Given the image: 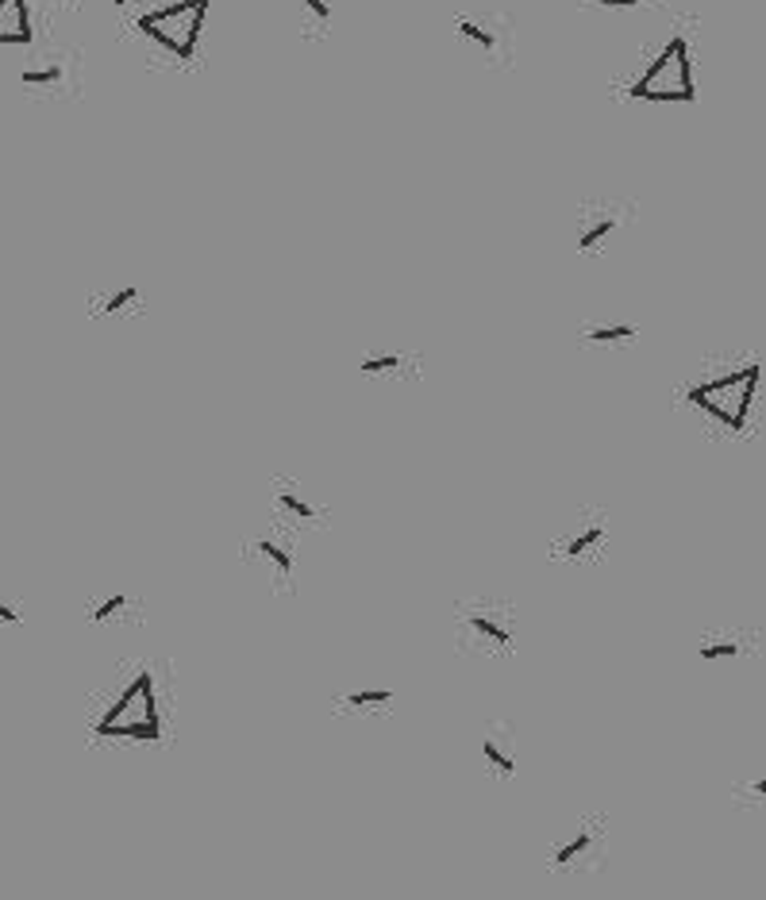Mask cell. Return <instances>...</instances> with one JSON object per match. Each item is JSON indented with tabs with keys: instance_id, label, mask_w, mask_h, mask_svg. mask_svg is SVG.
<instances>
[{
	"instance_id": "obj_14",
	"label": "cell",
	"mask_w": 766,
	"mask_h": 900,
	"mask_svg": "<svg viewBox=\"0 0 766 900\" xmlns=\"http://www.w3.org/2000/svg\"><path fill=\"white\" fill-rule=\"evenodd\" d=\"M639 339V324H629V320H617V324H609V320H589V324L578 327V343L582 347H632V343Z\"/></svg>"
},
{
	"instance_id": "obj_5",
	"label": "cell",
	"mask_w": 766,
	"mask_h": 900,
	"mask_svg": "<svg viewBox=\"0 0 766 900\" xmlns=\"http://www.w3.org/2000/svg\"><path fill=\"white\" fill-rule=\"evenodd\" d=\"M208 4L213 0H173L166 9H155L147 16H139V32L147 35L158 50H166L170 58H193L196 43H201V27L204 16H208Z\"/></svg>"
},
{
	"instance_id": "obj_23",
	"label": "cell",
	"mask_w": 766,
	"mask_h": 900,
	"mask_svg": "<svg viewBox=\"0 0 766 900\" xmlns=\"http://www.w3.org/2000/svg\"><path fill=\"white\" fill-rule=\"evenodd\" d=\"M20 624H24V612H20L12 600L0 597V627H20Z\"/></svg>"
},
{
	"instance_id": "obj_8",
	"label": "cell",
	"mask_w": 766,
	"mask_h": 900,
	"mask_svg": "<svg viewBox=\"0 0 766 900\" xmlns=\"http://www.w3.org/2000/svg\"><path fill=\"white\" fill-rule=\"evenodd\" d=\"M243 562L247 566H262L270 581V592H297V547L289 539L274 536V531H262V536H251L243 543Z\"/></svg>"
},
{
	"instance_id": "obj_10",
	"label": "cell",
	"mask_w": 766,
	"mask_h": 900,
	"mask_svg": "<svg viewBox=\"0 0 766 900\" xmlns=\"http://www.w3.org/2000/svg\"><path fill=\"white\" fill-rule=\"evenodd\" d=\"M270 504H274V516L289 519L297 528H309V531L327 528V508L304 489V481L289 478V473L270 478Z\"/></svg>"
},
{
	"instance_id": "obj_19",
	"label": "cell",
	"mask_w": 766,
	"mask_h": 900,
	"mask_svg": "<svg viewBox=\"0 0 766 900\" xmlns=\"http://www.w3.org/2000/svg\"><path fill=\"white\" fill-rule=\"evenodd\" d=\"M755 643H747V635L740 632H725V635H705L702 647H697V658L702 662H735L743 658Z\"/></svg>"
},
{
	"instance_id": "obj_25",
	"label": "cell",
	"mask_w": 766,
	"mask_h": 900,
	"mask_svg": "<svg viewBox=\"0 0 766 900\" xmlns=\"http://www.w3.org/2000/svg\"><path fill=\"white\" fill-rule=\"evenodd\" d=\"M116 4H135V0H116Z\"/></svg>"
},
{
	"instance_id": "obj_20",
	"label": "cell",
	"mask_w": 766,
	"mask_h": 900,
	"mask_svg": "<svg viewBox=\"0 0 766 900\" xmlns=\"http://www.w3.org/2000/svg\"><path fill=\"white\" fill-rule=\"evenodd\" d=\"M131 612H139V600L131 592H108L85 609V620L89 624H123V620H131Z\"/></svg>"
},
{
	"instance_id": "obj_9",
	"label": "cell",
	"mask_w": 766,
	"mask_h": 900,
	"mask_svg": "<svg viewBox=\"0 0 766 900\" xmlns=\"http://www.w3.org/2000/svg\"><path fill=\"white\" fill-rule=\"evenodd\" d=\"M632 219V204L624 201H589L578 208V228H574V247L582 254H597L612 243L624 224Z\"/></svg>"
},
{
	"instance_id": "obj_15",
	"label": "cell",
	"mask_w": 766,
	"mask_h": 900,
	"mask_svg": "<svg viewBox=\"0 0 766 900\" xmlns=\"http://www.w3.org/2000/svg\"><path fill=\"white\" fill-rule=\"evenodd\" d=\"M397 705V693L393 689H355V693H339L332 697V712L339 716H385Z\"/></svg>"
},
{
	"instance_id": "obj_2",
	"label": "cell",
	"mask_w": 766,
	"mask_h": 900,
	"mask_svg": "<svg viewBox=\"0 0 766 900\" xmlns=\"http://www.w3.org/2000/svg\"><path fill=\"white\" fill-rule=\"evenodd\" d=\"M758 382H763V362L747 358V362L732 365L725 373L697 377L682 397L709 428H720L725 435H743L755 423Z\"/></svg>"
},
{
	"instance_id": "obj_13",
	"label": "cell",
	"mask_w": 766,
	"mask_h": 900,
	"mask_svg": "<svg viewBox=\"0 0 766 900\" xmlns=\"http://www.w3.org/2000/svg\"><path fill=\"white\" fill-rule=\"evenodd\" d=\"M455 32L463 35L470 47H478L486 55V62H508L513 58V35L508 27H498L486 16H458Z\"/></svg>"
},
{
	"instance_id": "obj_7",
	"label": "cell",
	"mask_w": 766,
	"mask_h": 900,
	"mask_svg": "<svg viewBox=\"0 0 766 900\" xmlns=\"http://www.w3.org/2000/svg\"><path fill=\"white\" fill-rule=\"evenodd\" d=\"M632 97L636 100H655V105H674V100H693L697 89H693V58H690V43L682 35L662 47V55L639 73V82L632 85Z\"/></svg>"
},
{
	"instance_id": "obj_24",
	"label": "cell",
	"mask_w": 766,
	"mask_h": 900,
	"mask_svg": "<svg viewBox=\"0 0 766 900\" xmlns=\"http://www.w3.org/2000/svg\"><path fill=\"white\" fill-rule=\"evenodd\" d=\"M601 9H639V4H647V0H597Z\"/></svg>"
},
{
	"instance_id": "obj_6",
	"label": "cell",
	"mask_w": 766,
	"mask_h": 900,
	"mask_svg": "<svg viewBox=\"0 0 766 900\" xmlns=\"http://www.w3.org/2000/svg\"><path fill=\"white\" fill-rule=\"evenodd\" d=\"M609 862V819L605 816H582L571 824L559 843L547 851V869L559 877H582L597 874Z\"/></svg>"
},
{
	"instance_id": "obj_22",
	"label": "cell",
	"mask_w": 766,
	"mask_h": 900,
	"mask_svg": "<svg viewBox=\"0 0 766 900\" xmlns=\"http://www.w3.org/2000/svg\"><path fill=\"white\" fill-rule=\"evenodd\" d=\"M301 4V16L309 27H316V32H327V24H332V0H297Z\"/></svg>"
},
{
	"instance_id": "obj_17",
	"label": "cell",
	"mask_w": 766,
	"mask_h": 900,
	"mask_svg": "<svg viewBox=\"0 0 766 900\" xmlns=\"http://www.w3.org/2000/svg\"><path fill=\"white\" fill-rule=\"evenodd\" d=\"M32 43V12L27 0H0V47Z\"/></svg>"
},
{
	"instance_id": "obj_18",
	"label": "cell",
	"mask_w": 766,
	"mask_h": 900,
	"mask_svg": "<svg viewBox=\"0 0 766 900\" xmlns=\"http://www.w3.org/2000/svg\"><path fill=\"white\" fill-rule=\"evenodd\" d=\"M70 82H74V70H70L62 58H50V62L20 73V85H24L27 93H43V89L58 93V89H65Z\"/></svg>"
},
{
	"instance_id": "obj_3",
	"label": "cell",
	"mask_w": 766,
	"mask_h": 900,
	"mask_svg": "<svg viewBox=\"0 0 766 900\" xmlns=\"http://www.w3.org/2000/svg\"><path fill=\"white\" fill-rule=\"evenodd\" d=\"M516 604L505 597H466L455 604V650L505 658L516 650Z\"/></svg>"
},
{
	"instance_id": "obj_21",
	"label": "cell",
	"mask_w": 766,
	"mask_h": 900,
	"mask_svg": "<svg viewBox=\"0 0 766 900\" xmlns=\"http://www.w3.org/2000/svg\"><path fill=\"white\" fill-rule=\"evenodd\" d=\"M732 801L740 804V808H751V812H758L766 804V781L758 778H747V781H735L732 785Z\"/></svg>"
},
{
	"instance_id": "obj_12",
	"label": "cell",
	"mask_w": 766,
	"mask_h": 900,
	"mask_svg": "<svg viewBox=\"0 0 766 900\" xmlns=\"http://www.w3.org/2000/svg\"><path fill=\"white\" fill-rule=\"evenodd\" d=\"M359 373L362 377H382V382H416L424 373V355L400 347H370L359 358Z\"/></svg>"
},
{
	"instance_id": "obj_16",
	"label": "cell",
	"mask_w": 766,
	"mask_h": 900,
	"mask_svg": "<svg viewBox=\"0 0 766 900\" xmlns=\"http://www.w3.org/2000/svg\"><path fill=\"white\" fill-rule=\"evenodd\" d=\"M135 312H143V289H139V285H123V289L89 297V316L97 320H120V316H135Z\"/></svg>"
},
{
	"instance_id": "obj_1",
	"label": "cell",
	"mask_w": 766,
	"mask_h": 900,
	"mask_svg": "<svg viewBox=\"0 0 766 900\" xmlns=\"http://www.w3.org/2000/svg\"><path fill=\"white\" fill-rule=\"evenodd\" d=\"M166 705H170V693L163 685V673L151 662H139L128 682L120 685V693H112L105 708L89 720V735L105 739V743L158 746L170 735Z\"/></svg>"
},
{
	"instance_id": "obj_4",
	"label": "cell",
	"mask_w": 766,
	"mask_h": 900,
	"mask_svg": "<svg viewBox=\"0 0 766 900\" xmlns=\"http://www.w3.org/2000/svg\"><path fill=\"white\" fill-rule=\"evenodd\" d=\"M612 543V516L594 504L566 512L559 519V531L547 543V559L571 562V566H586V562H601Z\"/></svg>"
},
{
	"instance_id": "obj_11",
	"label": "cell",
	"mask_w": 766,
	"mask_h": 900,
	"mask_svg": "<svg viewBox=\"0 0 766 900\" xmlns=\"http://www.w3.org/2000/svg\"><path fill=\"white\" fill-rule=\"evenodd\" d=\"M481 763L493 778L508 781L520 770V735L508 720H490L481 731Z\"/></svg>"
}]
</instances>
